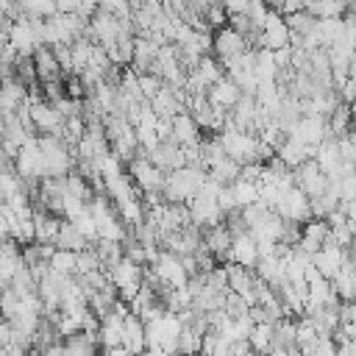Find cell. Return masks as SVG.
I'll return each instance as SVG.
<instances>
[{
	"label": "cell",
	"instance_id": "ee69618b",
	"mask_svg": "<svg viewBox=\"0 0 356 356\" xmlns=\"http://www.w3.org/2000/svg\"><path fill=\"white\" fill-rule=\"evenodd\" d=\"M222 6L228 8V14H245L250 8V0H222Z\"/></svg>",
	"mask_w": 356,
	"mask_h": 356
},
{
	"label": "cell",
	"instance_id": "5bb4252c",
	"mask_svg": "<svg viewBox=\"0 0 356 356\" xmlns=\"http://www.w3.org/2000/svg\"><path fill=\"white\" fill-rule=\"evenodd\" d=\"M242 95H245L242 86H239L234 78H228V75H222L217 83L209 86V100H211L217 108H225V111H231V108L239 103Z\"/></svg>",
	"mask_w": 356,
	"mask_h": 356
},
{
	"label": "cell",
	"instance_id": "30bf717a",
	"mask_svg": "<svg viewBox=\"0 0 356 356\" xmlns=\"http://www.w3.org/2000/svg\"><path fill=\"white\" fill-rule=\"evenodd\" d=\"M289 136H295V139H300L306 145H320L328 136V117H323V114H303L295 122V128L289 131Z\"/></svg>",
	"mask_w": 356,
	"mask_h": 356
},
{
	"label": "cell",
	"instance_id": "3957f363",
	"mask_svg": "<svg viewBox=\"0 0 356 356\" xmlns=\"http://www.w3.org/2000/svg\"><path fill=\"white\" fill-rule=\"evenodd\" d=\"M292 44V28L286 22V17L278 11V8H270L267 19H264V28L259 33V47H270V50H281Z\"/></svg>",
	"mask_w": 356,
	"mask_h": 356
},
{
	"label": "cell",
	"instance_id": "6da1fadb",
	"mask_svg": "<svg viewBox=\"0 0 356 356\" xmlns=\"http://www.w3.org/2000/svg\"><path fill=\"white\" fill-rule=\"evenodd\" d=\"M206 178H209V172H206L203 167L184 164V167L167 172V181H164V186H161V195H164V200H170V203H189V200L200 192V186L206 184Z\"/></svg>",
	"mask_w": 356,
	"mask_h": 356
},
{
	"label": "cell",
	"instance_id": "f1b7e54d",
	"mask_svg": "<svg viewBox=\"0 0 356 356\" xmlns=\"http://www.w3.org/2000/svg\"><path fill=\"white\" fill-rule=\"evenodd\" d=\"M239 172H242V164L236 159H231V156H225V159H220L217 164L209 167V175L217 178L220 184H234L239 178Z\"/></svg>",
	"mask_w": 356,
	"mask_h": 356
},
{
	"label": "cell",
	"instance_id": "7402d4cb",
	"mask_svg": "<svg viewBox=\"0 0 356 356\" xmlns=\"http://www.w3.org/2000/svg\"><path fill=\"white\" fill-rule=\"evenodd\" d=\"M33 61H36V72H39V81H50V78H58L64 75L61 72V64H58V56L50 44H39L33 50Z\"/></svg>",
	"mask_w": 356,
	"mask_h": 356
},
{
	"label": "cell",
	"instance_id": "4dcf8cb0",
	"mask_svg": "<svg viewBox=\"0 0 356 356\" xmlns=\"http://www.w3.org/2000/svg\"><path fill=\"white\" fill-rule=\"evenodd\" d=\"M117 211H120V217H122L131 228L139 225V222H145V217H147V209H145V200H142V197H131V200L117 203Z\"/></svg>",
	"mask_w": 356,
	"mask_h": 356
},
{
	"label": "cell",
	"instance_id": "d4e9b609",
	"mask_svg": "<svg viewBox=\"0 0 356 356\" xmlns=\"http://www.w3.org/2000/svg\"><path fill=\"white\" fill-rule=\"evenodd\" d=\"M281 72L278 61H275V53L270 47H256V78L259 81H275Z\"/></svg>",
	"mask_w": 356,
	"mask_h": 356
},
{
	"label": "cell",
	"instance_id": "e575fe53",
	"mask_svg": "<svg viewBox=\"0 0 356 356\" xmlns=\"http://www.w3.org/2000/svg\"><path fill=\"white\" fill-rule=\"evenodd\" d=\"M286 22H289L292 33H300V36H306V33H312V31L317 28V17H314L309 8H300V11L289 14V17H286Z\"/></svg>",
	"mask_w": 356,
	"mask_h": 356
},
{
	"label": "cell",
	"instance_id": "484cf974",
	"mask_svg": "<svg viewBox=\"0 0 356 356\" xmlns=\"http://www.w3.org/2000/svg\"><path fill=\"white\" fill-rule=\"evenodd\" d=\"M200 81H203V86H211V83H217L220 78H222V72H225V67H222V61L217 58V56H211V53H206L203 58H200V64L192 70Z\"/></svg>",
	"mask_w": 356,
	"mask_h": 356
},
{
	"label": "cell",
	"instance_id": "d590c367",
	"mask_svg": "<svg viewBox=\"0 0 356 356\" xmlns=\"http://www.w3.org/2000/svg\"><path fill=\"white\" fill-rule=\"evenodd\" d=\"M122 159L114 153V150H106V153H100L97 159H95V167H97V172L103 175V178H111V175H117V172H122Z\"/></svg>",
	"mask_w": 356,
	"mask_h": 356
},
{
	"label": "cell",
	"instance_id": "5b68a950",
	"mask_svg": "<svg viewBox=\"0 0 356 356\" xmlns=\"http://www.w3.org/2000/svg\"><path fill=\"white\" fill-rule=\"evenodd\" d=\"M275 211L284 217V220H295V222H306L312 217V197L295 184L289 189L281 192L278 203H275Z\"/></svg>",
	"mask_w": 356,
	"mask_h": 356
},
{
	"label": "cell",
	"instance_id": "9c48e42d",
	"mask_svg": "<svg viewBox=\"0 0 356 356\" xmlns=\"http://www.w3.org/2000/svg\"><path fill=\"white\" fill-rule=\"evenodd\" d=\"M31 120L36 125L39 134H61L67 117L58 111L56 103L50 100H39V103H31Z\"/></svg>",
	"mask_w": 356,
	"mask_h": 356
},
{
	"label": "cell",
	"instance_id": "ffe728a7",
	"mask_svg": "<svg viewBox=\"0 0 356 356\" xmlns=\"http://www.w3.org/2000/svg\"><path fill=\"white\" fill-rule=\"evenodd\" d=\"M256 239H281V234H284V217L275 211V209H267L250 228H248Z\"/></svg>",
	"mask_w": 356,
	"mask_h": 356
},
{
	"label": "cell",
	"instance_id": "52a82bcc",
	"mask_svg": "<svg viewBox=\"0 0 356 356\" xmlns=\"http://www.w3.org/2000/svg\"><path fill=\"white\" fill-rule=\"evenodd\" d=\"M14 164H17V172H19L22 178H44V153H42L39 136H31V139L19 147Z\"/></svg>",
	"mask_w": 356,
	"mask_h": 356
},
{
	"label": "cell",
	"instance_id": "2e32d148",
	"mask_svg": "<svg viewBox=\"0 0 356 356\" xmlns=\"http://www.w3.org/2000/svg\"><path fill=\"white\" fill-rule=\"evenodd\" d=\"M312 261H314V267L325 275V278H331L334 281V275L342 270V261H345V248H339L337 242H325L314 256H312Z\"/></svg>",
	"mask_w": 356,
	"mask_h": 356
},
{
	"label": "cell",
	"instance_id": "4316f807",
	"mask_svg": "<svg viewBox=\"0 0 356 356\" xmlns=\"http://www.w3.org/2000/svg\"><path fill=\"white\" fill-rule=\"evenodd\" d=\"M350 125H353V114H350V103H339L331 114H328V134H334V136H342V134H348L350 131Z\"/></svg>",
	"mask_w": 356,
	"mask_h": 356
},
{
	"label": "cell",
	"instance_id": "60d3db41",
	"mask_svg": "<svg viewBox=\"0 0 356 356\" xmlns=\"http://www.w3.org/2000/svg\"><path fill=\"white\" fill-rule=\"evenodd\" d=\"M206 286L217 289V292H231V284H228V267H211L206 273Z\"/></svg>",
	"mask_w": 356,
	"mask_h": 356
},
{
	"label": "cell",
	"instance_id": "7bdbcfd3",
	"mask_svg": "<svg viewBox=\"0 0 356 356\" xmlns=\"http://www.w3.org/2000/svg\"><path fill=\"white\" fill-rule=\"evenodd\" d=\"M217 200H220V206H222V211H225V214H228V211H234V209H239V203H236V195H234V186H231V184H222V189H220Z\"/></svg>",
	"mask_w": 356,
	"mask_h": 356
},
{
	"label": "cell",
	"instance_id": "f6af8a7d",
	"mask_svg": "<svg viewBox=\"0 0 356 356\" xmlns=\"http://www.w3.org/2000/svg\"><path fill=\"white\" fill-rule=\"evenodd\" d=\"M300 8H306V6H303V0H281V6H278V11H281L284 17H289V14L300 11Z\"/></svg>",
	"mask_w": 356,
	"mask_h": 356
},
{
	"label": "cell",
	"instance_id": "7c38bea8",
	"mask_svg": "<svg viewBox=\"0 0 356 356\" xmlns=\"http://www.w3.org/2000/svg\"><path fill=\"white\" fill-rule=\"evenodd\" d=\"M147 156H150V159H153V164H159L164 172H172V170H178V167H184V164H186L184 145H178V142H172V139H161V142H159V147H153Z\"/></svg>",
	"mask_w": 356,
	"mask_h": 356
},
{
	"label": "cell",
	"instance_id": "d6986e66",
	"mask_svg": "<svg viewBox=\"0 0 356 356\" xmlns=\"http://www.w3.org/2000/svg\"><path fill=\"white\" fill-rule=\"evenodd\" d=\"M278 156L295 170V167H300L306 159H314V156H317V145H306V142H300V139H295V136H286V142L278 147Z\"/></svg>",
	"mask_w": 356,
	"mask_h": 356
},
{
	"label": "cell",
	"instance_id": "44dd1931",
	"mask_svg": "<svg viewBox=\"0 0 356 356\" xmlns=\"http://www.w3.org/2000/svg\"><path fill=\"white\" fill-rule=\"evenodd\" d=\"M203 239H206V248H209L217 259H225V256H228V248H231V242H234V234H231V228H228L225 220H222V222L206 228V231H203Z\"/></svg>",
	"mask_w": 356,
	"mask_h": 356
},
{
	"label": "cell",
	"instance_id": "4fadbf2b",
	"mask_svg": "<svg viewBox=\"0 0 356 356\" xmlns=\"http://www.w3.org/2000/svg\"><path fill=\"white\" fill-rule=\"evenodd\" d=\"M225 259L228 261H236V264H245V267H256V261H259V242H256V236L250 231L236 234Z\"/></svg>",
	"mask_w": 356,
	"mask_h": 356
},
{
	"label": "cell",
	"instance_id": "83f0119b",
	"mask_svg": "<svg viewBox=\"0 0 356 356\" xmlns=\"http://www.w3.org/2000/svg\"><path fill=\"white\" fill-rule=\"evenodd\" d=\"M342 22H345V17H320V19H317L314 33H317V39H320L323 47H331V44H334V39H337L339 31H342Z\"/></svg>",
	"mask_w": 356,
	"mask_h": 356
},
{
	"label": "cell",
	"instance_id": "9a60e30c",
	"mask_svg": "<svg viewBox=\"0 0 356 356\" xmlns=\"http://www.w3.org/2000/svg\"><path fill=\"white\" fill-rule=\"evenodd\" d=\"M328 234H331V222H328L325 217H309V220L303 222V236H300L298 245L314 256V253L325 245Z\"/></svg>",
	"mask_w": 356,
	"mask_h": 356
},
{
	"label": "cell",
	"instance_id": "f35d334b",
	"mask_svg": "<svg viewBox=\"0 0 356 356\" xmlns=\"http://www.w3.org/2000/svg\"><path fill=\"white\" fill-rule=\"evenodd\" d=\"M337 206H339V197H334L331 192H323V195L312 197V217H325V220H328V214H331Z\"/></svg>",
	"mask_w": 356,
	"mask_h": 356
},
{
	"label": "cell",
	"instance_id": "f546056e",
	"mask_svg": "<svg viewBox=\"0 0 356 356\" xmlns=\"http://www.w3.org/2000/svg\"><path fill=\"white\" fill-rule=\"evenodd\" d=\"M50 267L56 273H64V275H78V250L56 248V253L50 256Z\"/></svg>",
	"mask_w": 356,
	"mask_h": 356
},
{
	"label": "cell",
	"instance_id": "b9f144b4",
	"mask_svg": "<svg viewBox=\"0 0 356 356\" xmlns=\"http://www.w3.org/2000/svg\"><path fill=\"white\" fill-rule=\"evenodd\" d=\"M225 309L231 312V317H242V314H248L250 312V303H248V298L245 295H239V292H228L225 295Z\"/></svg>",
	"mask_w": 356,
	"mask_h": 356
},
{
	"label": "cell",
	"instance_id": "ba28073f",
	"mask_svg": "<svg viewBox=\"0 0 356 356\" xmlns=\"http://www.w3.org/2000/svg\"><path fill=\"white\" fill-rule=\"evenodd\" d=\"M189 211H192V222H197L203 231L225 220V211H222L220 200L214 195H203V192H197L189 200Z\"/></svg>",
	"mask_w": 356,
	"mask_h": 356
},
{
	"label": "cell",
	"instance_id": "277c9868",
	"mask_svg": "<svg viewBox=\"0 0 356 356\" xmlns=\"http://www.w3.org/2000/svg\"><path fill=\"white\" fill-rule=\"evenodd\" d=\"M128 172L134 175V181L139 184L142 192H161V186H164V181H167V172H164L159 164H153V159H150L147 153H139V156L128 164Z\"/></svg>",
	"mask_w": 356,
	"mask_h": 356
},
{
	"label": "cell",
	"instance_id": "681fc988",
	"mask_svg": "<svg viewBox=\"0 0 356 356\" xmlns=\"http://www.w3.org/2000/svg\"><path fill=\"white\" fill-rule=\"evenodd\" d=\"M350 11H356V6H353V8H350Z\"/></svg>",
	"mask_w": 356,
	"mask_h": 356
},
{
	"label": "cell",
	"instance_id": "c3c4849f",
	"mask_svg": "<svg viewBox=\"0 0 356 356\" xmlns=\"http://www.w3.org/2000/svg\"><path fill=\"white\" fill-rule=\"evenodd\" d=\"M314 3H317V0H303V6H306V8H312Z\"/></svg>",
	"mask_w": 356,
	"mask_h": 356
},
{
	"label": "cell",
	"instance_id": "7dc6e473",
	"mask_svg": "<svg viewBox=\"0 0 356 356\" xmlns=\"http://www.w3.org/2000/svg\"><path fill=\"white\" fill-rule=\"evenodd\" d=\"M350 114H353V125H356V100L350 103Z\"/></svg>",
	"mask_w": 356,
	"mask_h": 356
},
{
	"label": "cell",
	"instance_id": "74e56055",
	"mask_svg": "<svg viewBox=\"0 0 356 356\" xmlns=\"http://www.w3.org/2000/svg\"><path fill=\"white\" fill-rule=\"evenodd\" d=\"M203 17H206V22L217 31V28H222V25H228V8L222 6V0H211L209 6H206V11H203Z\"/></svg>",
	"mask_w": 356,
	"mask_h": 356
},
{
	"label": "cell",
	"instance_id": "7a4b0ae2",
	"mask_svg": "<svg viewBox=\"0 0 356 356\" xmlns=\"http://www.w3.org/2000/svg\"><path fill=\"white\" fill-rule=\"evenodd\" d=\"M153 270H156L159 281L164 284V292L172 289V286H186L189 284V273L184 267V259L178 253H172V250H161L159 259L153 261Z\"/></svg>",
	"mask_w": 356,
	"mask_h": 356
},
{
	"label": "cell",
	"instance_id": "8fae6325",
	"mask_svg": "<svg viewBox=\"0 0 356 356\" xmlns=\"http://www.w3.org/2000/svg\"><path fill=\"white\" fill-rule=\"evenodd\" d=\"M108 278L114 281L117 289H122V286H139L142 278H145V264L134 261L131 256H122L120 261H114L108 267Z\"/></svg>",
	"mask_w": 356,
	"mask_h": 356
},
{
	"label": "cell",
	"instance_id": "1f68e13d",
	"mask_svg": "<svg viewBox=\"0 0 356 356\" xmlns=\"http://www.w3.org/2000/svg\"><path fill=\"white\" fill-rule=\"evenodd\" d=\"M248 339H250L253 350L267 353L270 345H273V339H275V323H253V331H250Z\"/></svg>",
	"mask_w": 356,
	"mask_h": 356
},
{
	"label": "cell",
	"instance_id": "d6a6232c",
	"mask_svg": "<svg viewBox=\"0 0 356 356\" xmlns=\"http://www.w3.org/2000/svg\"><path fill=\"white\" fill-rule=\"evenodd\" d=\"M231 186H234V195H236V203H239V206H250V203L261 200V189H259V181L236 178Z\"/></svg>",
	"mask_w": 356,
	"mask_h": 356
},
{
	"label": "cell",
	"instance_id": "cb8c5ba5",
	"mask_svg": "<svg viewBox=\"0 0 356 356\" xmlns=\"http://www.w3.org/2000/svg\"><path fill=\"white\" fill-rule=\"evenodd\" d=\"M270 286H278V284H284V281H289L286 278V267H284V259L281 256H264V259H259L256 261V267H253Z\"/></svg>",
	"mask_w": 356,
	"mask_h": 356
},
{
	"label": "cell",
	"instance_id": "bcb514c9",
	"mask_svg": "<svg viewBox=\"0 0 356 356\" xmlns=\"http://www.w3.org/2000/svg\"><path fill=\"white\" fill-rule=\"evenodd\" d=\"M78 6H81V0H58V11H78Z\"/></svg>",
	"mask_w": 356,
	"mask_h": 356
},
{
	"label": "cell",
	"instance_id": "603a6c76",
	"mask_svg": "<svg viewBox=\"0 0 356 356\" xmlns=\"http://www.w3.org/2000/svg\"><path fill=\"white\" fill-rule=\"evenodd\" d=\"M58 248H70V250H83L92 245V239L72 222V220H61V228H58V239H56Z\"/></svg>",
	"mask_w": 356,
	"mask_h": 356
},
{
	"label": "cell",
	"instance_id": "e0dca14e",
	"mask_svg": "<svg viewBox=\"0 0 356 356\" xmlns=\"http://www.w3.org/2000/svg\"><path fill=\"white\" fill-rule=\"evenodd\" d=\"M122 345L131 350V353H142L147 350V331H145V320L131 312L125 317V325H122Z\"/></svg>",
	"mask_w": 356,
	"mask_h": 356
},
{
	"label": "cell",
	"instance_id": "ac0fdd59",
	"mask_svg": "<svg viewBox=\"0 0 356 356\" xmlns=\"http://www.w3.org/2000/svg\"><path fill=\"white\" fill-rule=\"evenodd\" d=\"M172 142H178V145L200 142V122L189 108L172 117Z\"/></svg>",
	"mask_w": 356,
	"mask_h": 356
},
{
	"label": "cell",
	"instance_id": "8d00e7d4",
	"mask_svg": "<svg viewBox=\"0 0 356 356\" xmlns=\"http://www.w3.org/2000/svg\"><path fill=\"white\" fill-rule=\"evenodd\" d=\"M309 11H312L317 19H320V17H345L348 6H345V0H317Z\"/></svg>",
	"mask_w": 356,
	"mask_h": 356
},
{
	"label": "cell",
	"instance_id": "8992f818",
	"mask_svg": "<svg viewBox=\"0 0 356 356\" xmlns=\"http://www.w3.org/2000/svg\"><path fill=\"white\" fill-rule=\"evenodd\" d=\"M250 50V39L245 33H239L236 28L231 25H222L214 31V56L220 61H228V58H236L242 53Z\"/></svg>",
	"mask_w": 356,
	"mask_h": 356
},
{
	"label": "cell",
	"instance_id": "ab89813d",
	"mask_svg": "<svg viewBox=\"0 0 356 356\" xmlns=\"http://www.w3.org/2000/svg\"><path fill=\"white\" fill-rule=\"evenodd\" d=\"M67 220H70V217H67ZM72 222H75V225H78V228H81V231H83V234H86L92 242L97 239V217L89 211V206H86V209H83L78 217H72Z\"/></svg>",
	"mask_w": 356,
	"mask_h": 356
},
{
	"label": "cell",
	"instance_id": "836d02e7",
	"mask_svg": "<svg viewBox=\"0 0 356 356\" xmlns=\"http://www.w3.org/2000/svg\"><path fill=\"white\" fill-rule=\"evenodd\" d=\"M298 345H300V353H312L314 350V342L320 339V331H317V325L303 314V320H298Z\"/></svg>",
	"mask_w": 356,
	"mask_h": 356
}]
</instances>
